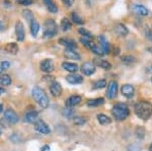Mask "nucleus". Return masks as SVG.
<instances>
[{"label": "nucleus", "mask_w": 152, "mask_h": 151, "mask_svg": "<svg viewBox=\"0 0 152 151\" xmlns=\"http://www.w3.org/2000/svg\"><path fill=\"white\" fill-rule=\"evenodd\" d=\"M64 56L67 59H72V60H80V55L77 52H75V50H67L65 51Z\"/></svg>", "instance_id": "25"}, {"label": "nucleus", "mask_w": 152, "mask_h": 151, "mask_svg": "<svg viewBox=\"0 0 152 151\" xmlns=\"http://www.w3.org/2000/svg\"><path fill=\"white\" fill-rule=\"evenodd\" d=\"M0 67H2L4 70L8 69V68L10 67V62H8V61H3V62H1V64H0Z\"/></svg>", "instance_id": "38"}, {"label": "nucleus", "mask_w": 152, "mask_h": 151, "mask_svg": "<svg viewBox=\"0 0 152 151\" xmlns=\"http://www.w3.org/2000/svg\"><path fill=\"white\" fill-rule=\"evenodd\" d=\"M78 33L81 35L83 38H87V39H91L92 38V34L90 31H88L86 28H79Z\"/></svg>", "instance_id": "34"}, {"label": "nucleus", "mask_w": 152, "mask_h": 151, "mask_svg": "<svg viewBox=\"0 0 152 151\" xmlns=\"http://www.w3.org/2000/svg\"><path fill=\"white\" fill-rule=\"evenodd\" d=\"M151 82H152V78H151Z\"/></svg>", "instance_id": "48"}, {"label": "nucleus", "mask_w": 152, "mask_h": 151, "mask_svg": "<svg viewBox=\"0 0 152 151\" xmlns=\"http://www.w3.org/2000/svg\"><path fill=\"white\" fill-rule=\"evenodd\" d=\"M54 63L52 60L50 59H46L44 61H42L41 63V70L45 73H51L54 71Z\"/></svg>", "instance_id": "12"}, {"label": "nucleus", "mask_w": 152, "mask_h": 151, "mask_svg": "<svg viewBox=\"0 0 152 151\" xmlns=\"http://www.w3.org/2000/svg\"><path fill=\"white\" fill-rule=\"evenodd\" d=\"M62 2L65 4L66 6L70 7L73 5V3H74V0H62Z\"/></svg>", "instance_id": "39"}, {"label": "nucleus", "mask_w": 152, "mask_h": 151, "mask_svg": "<svg viewBox=\"0 0 152 151\" xmlns=\"http://www.w3.org/2000/svg\"><path fill=\"white\" fill-rule=\"evenodd\" d=\"M29 28H31V34L33 36H37L39 31H40V24H39L38 21L36 19H34L33 21L29 23Z\"/></svg>", "instance_id": "24"}, {"label": "nucleus", "mask_w": 152, "mask_h": 151, "mask_svg": "<svg viewBox=\"0 0 152 151\" xmlns=\"http://www.w3.org/2000/svg\"><path fill=\"white\" fill-rule=\"evenodd\" d=\"M72 26H71L70 21L68 20L67 18H63L61 20V28H62L63 31H70Z\"/></svg>", "instance_id": "29"}, {"label": "nucleus", "mask_w": 152, "mask_h": 151, "mask_svg": "<svg viewBox=\"0 0 152 151\" xmlns=\"http://www.w3.org/2000/svg\"><path fill=\"white\" fill-rule=\"evenodd\" d=\"M146 36L149 39V40H151V41H152V34H151V31H146Z\"/></svg>", "instance_id": "41"}, {"label": "nucleus", "mask_w": 152, "mask_h": 151, "mask_svg": "<svg viewBox=\"0 0 152 151\" xmlns=\"http://www.w3.org/2000/svg\"><path fill=\"white\" fill-rule=\"evenodd\" d=\"M104 103V99L102 97H99V98H94V99H90L87 101V106L88 107H99L102 106Z\"/></svg>", "instance_id": "28"}, {"label": "nucleus", "mask_w": 152, "mask_h": 151, "mask_svg": "<svg viewBox=\"0 0 152 151\" xmlns=\"http://www.w3.org/2000/svg\"><path fill=\"white\" fill-rule=\"evenodd\" d=\"M38 117H39L38 112L29 111L24 116V120H26V122H28V123H35L37 120H39Z\"/></svg>", "instance_id": "19"}, {"label": "nucleus", "mask_w": 152, "mask_h": 151, "mask_svg": "<svg viewBox=\"0 0 152 151\" xmlns=\"http://www.w3.org/2000/svg\"><path fill=\"white\" fill-rule=\"evenodd\" d=\"M5 92V89L3 88L2 86H0V94H2V93H4Z\"/></svg>", "instance_id": "43"}, {"label": "nucleus", "mask_w": 152, "mask_h": 151, "mask_svg": "<svg viewBox=\"0 0 152 151\" xmlns=\"http://www.w3.org/2000/svg\"><path fill=\"white\" fill-rule=\"evenodd\" d=\"M97 120H99V124H102V125H109V124L112 123V120L110 119V117L104 115V114H99V115H97Z\"/></svg>", "instance_id": "27"}, {"label": "nucleus", "mask_w": 152, "mask_h": 151, "mask_svg": "<svg viewBox=\"0 0 152 151\" xmlns=\"http://www.w3.org/2000/svg\"><path fill=\"white\" fill-rule=\"evenodd\" d=\"M62 67L63 69L66 71L70 72V73H76L78 71V65L74 64V63H69V62H63L62 63Z\"/></svg>", "instance_id": "18"}, {"label": "nucleus", "mask_w": 152, "mask_h": 151, "mask_svg": "<svg viewBox=\"0 0 152 151\" xmlns=\"http://www.w3.org/2000/svg\"><path fill=\"white\" fill-rule=\"evenodd\" d=\"M33 96L35 98V101L38 103L42 108H47L49 106V98L47 94L45 93V91L39 86H35L33 88Z\"/></svg>", "instance_id": "3"}, {"label": "nucleus", "mask_w": 152, "mask_h": 151, "mask_svg": "<svg viewBox=\"0 0 152 151\" xmlns=\"http://www.w3.org/2000/svg\"><path fill=\"white\" fill-rule=\"evenodd\" d=\"M63 115L65 117H67V118H72L73 115H74V112L72 111V109H64L63 111Z\"/></svg>", "instance_id": "36"}, {"label": "nucleus", "mask_w": 152, "mask_h": 151, "mask_svg": "<svg viewBox=\"0 0 152 151\" xmlns=\"http://www.w3.org/2000/svg\"><path fill=\"white\" fill-rule=\"evenodd\" d=\"M81 71L86 76H90L95 72V65L94 62H85L81 66Z\"/></svg>", "instance_id": "7"}, {"label": "nucleus", "mask_w": 152, "mask_h": 151, "mask_svg": "<svg viewBox=\"0 0 152 151\" xmlns=\"http://www.w3.org/2000/svg\"><path fill=\"white\" fill-rule=\"evenodd\" d=\"M44 3L51 13H57L58 12V7L53 0H44Z\"/></svg>", "instance_id": "22"}, {"label": "nucleus", "mask_w": 152, "mask_h": 151, "mask_svg": "<svg viewBox=\"0 0 152 151\" xmlns=\"http://www.w3.org/2000/svg\"><path fill=\"white\" fill-rule=\"evenodd\" d=\"M71 18H72V20L74 21L76 24L84 23V19H83L81 16L78 15V13H76V12H72V13H71Z\"/></svg>", "instance_id": "31"}, {"label": "nucleus", "mask_w": 152, "mask_h": 151, "mask_svg": "<svg viewBox=\"0 0 152 151\" xmlns=\"http://www.w3.org/2000/svg\"><path fill=\"white\" fill-rule=\"evenodd\" d=\"M5 51L11 55H16L18 52V46L15 43H9L5 46Z\"/></svg>", "instance_id": "23"}, {"label": "nucleus", "mask_w": 152, "mask_h": 151, "mask_svg": "<svg viewBox=\"0 0 152 151\" xmlns=\"http://www.w3.org/2000/svg\"><path fill=\"white\" fill-rule=\"evenodd\" d=\"M94 65H96V66H99L100 68H102V69L104 70H110L112 68V65L110 62H107V61L105 60H102V59H99V58H96V59H94Z\"/></svg>", "instance_id": "20"}, {"label": "nucleus", "mask_w": 152, "mask_h": 151, "mask_svg": "<svg viewBox=\"0 0 152 151\" xmlns=\"http://www.w3.org/2000/svg\"><path fill=\"white\" fill-rule=\"evenodd\" d=\"M33 0H18V3L20 5H23V6H28V5H31L33 4Z\"/></svg>", "instance_id": "37"}, {"label": "nucleus", "mask_w": 152, "mask_h": 151, "mask_svg": "<svg viewBox=\"0 0 152 151\" xmlns=\"http://www.w3.org/2000/svg\"><path fill=\"white\" fill-rule=\"evenodd\" d=\"M5 28H6L5 23H4L3 21H0V31H5Z\"/></svg>", "instance_id": "40"}, {"label": "nucleus", "mask_w": 152, "mask_h": 151, "mask_svg": "<svg viewBox=\"0 0 152 151\" xmlns=\"http://www.w3.org/2000/svg\"><path fill=\"white\" fill-rule=\"evenodd\" d=\"M15 34L18 42H23L26 38V34H24V26L21 21H18L15 24Z\"/></svg>", "instance_id": "11"}, {"label": "nucleus", "mask_w": 152, "mask_h": 151, "mask_svg": "<svg viewBox=\"0 0 152 151\" xmlns=\"http://www.w3.org/2000/svg\"><path fill=\"white\" fill-rule=\"evenodd\" d=\"M86 123V119L82 118V117H75L74 118V124L76 126H81Z\"/></svg>", "instance_id": "35"}, {"label": "nucleus", "mask_w": 152, "mask_h": 151, "mask_svg": "<svg viewBox=\"0 0 152 151\" xmlns=\"http://www.w3.org/2000/svg\"><path fill=\"white\" fill-rule=\"evenodd\" d=\"M117 92H118V83H117V81L113 80V81L110 82L109 86H107V98L113 99L117 96Z\"/></svg>", "instance_id": "8"}, {"label": "nucleus", "mask_w": 152, "mask_h": 151, "mask_svg": "<svg viewBox=\"0 0 152 151\" xmlns=\"http://www.w3.org/2000/svg\"><path fill=\"white\" fill-rule=\"evenodd\" d=\"M80 101H81V96H72L66 101V107H67V108H73V107L79 104Z\"/></svg>", "instance_id": "17"}, {"label": "nucleus", "mask_w": 152, "mask_h": 151, "mask_svg": "<svg viewBox=\"0 0 152 151\" xmlns=\"http://www.w3.org/2000/svg\"><path fill=\"white\" fill-rule=\"evenodd\" d=\"M59 44H61L62 46H64L65 48L69 49V50H75L77 49V44L74 40L69 38H62L59 40Z\"/></svg>", "instance_id": "10"}, {"label": "nucleus", "mask_w": 152, "mask_h": 151, "mask_svg": "<svg viewBox=\"0 0 152 151\" xmlns=\"http://www.w3.org/2000/svg\"><path fill=\"white\" fill-rule=\"evenodd\" d=\"M35 129L41 134H49L51 132L47 124L42 120H37L35 122Z\"/></svg>", "instance_id": "9"}, {"label": "nucleus", "mask_w": 152, "mask_h": 151, "mask_svg": "<svg viewBox=\"0 0 152 151\" xmlns=\"http://www.w3.org/2000/svg\"><path fill=\"white\" fill-rule=\"evenodd\" d=\"M66 80H67V82L70 84H79L83 82V77L79 74L72 73V74L68 75V76L66 77Z\"/></svg>", "instance_id": "14"}, {"label": "nucleus", "mask_w": 152, "mask_h": 151, "mask_svg": "<svg viewBox=\"0 0 152 151\" xmlns=\"http://www.w3.org/2000/svg\"><path fill=\"white\" fill-rule=\"evenodd\" d=\"M114 31H115V34H116L117 36H121V38H124V36H126L129 34L128 28H127V26H125V24H123V23H118V24H116Z\"/></svg>", "instance_id": "13"}, {"label": "nucleus", "mask_w": 152, "mask_h": 151, "mask_svg": "<svg viewBox=\"0 0 152 151\" xmlns=\"http://www.w3.org/2000/svg\"><path fill=\"white\" fill-rule=\"evenodd\" d=\"M122 62L124 63V64H127V65H132L133 63L136 62V58L133 57V56H124V57H122Z\"/></svg>", "instance_id": "30"}, {"label": "nucleus", "mask_w": 152, "mask_h": 151, "mask_svg": "<svg viewBox=\"0 0 152 151\" xmlns=\"http://www.w3.org/2000/svg\"><path fill=\"white\" fill-rule=\"evenodd\" d=\"M45 26H46V30L44 31V38L45 39L53 38L54 36L57 35V26H56L54 20H52V19L46 20Z\"/></svg>", "instance_id": "4"}, {"label": "nucleus", "mask_w": 152, "mask_h": 151, "mask_svg": "<svg viewBox=\"0 0 152 151\" xmlns=\"http://www.w3.org/2000/svg\"><path fill=\"white\" fill-rule=\"evenodd\" d=\"M2 111H3V106L0 104V113H2Z\"/></svg>", "instance_id": "44"}, {"label": "nucleus", "mask_w": 152, "mask_h": 151, "mask_svg": "<svg viewBox=\"0 0 152 151\" xmlns=\"http://www.w3.org/2000/svg\"><path fill=\"white\" fill-rule=\"evenodd\" d=\"M50 150V147H49V146H44V147H42V151H49Z\"/></svg>", "instance_id": "42"}, {"label": "nucleus", "mask_w": 152, "mask_h": 151, "mask_svg": "<svg viewBox=\"0 0 152 151\" xmlns=\"http://www.w3.org/2000/svg\"><path fill=\"white\" fill-rule=\"evenodd\" d=\"M99 46L102 48V50L104 51V54H109L110 52V44L107 43V41L105 40V38L104 36H99Z\"/></svg>", "instance_id": "21"}, {"label": "nucleus", "mask_w": 152, "mask_h": 151, "mask_svg": "<svg viewBox=\"0 0 152 151\" xmlns=\"http://www.w3.org/2000/svg\"><path fill=\"white\" fill-rule=\"evenodd\" d=\"M150 151H152V144H151V146H150Z\"/></svg>", "instance_id": "47"}, {"label": "nucleus", "mask_w": 152, "mask_h": 151, "mask_svg": "<svg viewBox=\"0 0 152 151\" xmlns=\"http://www.w3.org/2000/svg\"><path fill=\"white\" fill-rule=\"evenodd\" d=\"M3 71H4V69H3V68H2V67H0V74H1V73L3 72Z\"/></svg>", "instance_id": "45"}, {"label": "nucleus", "mask_w": 152, "mask_h": 151, "mask_svg": "<svg viewBox=\"0 0 152 151\" xmlns=\"http://www.w3.org/2000/svg\"><path fill=\"white\" fill-rule=\"evenodd\" d=\"M132 10L140 16H148L150 14L149 9L144 5H142V4H133L132 5Z\"/></svg>", "instance_id": "6"}, {"label": "nucleus", "mask_w": 152, "mask_h": 151, "mask_svg": "<svg viewBox=\"0 0 152 151\" xmlns=\"http://www.w3.org/2000/svg\"><path fill=\"white\" fill-rule=\"evenodd\" d=\"M104 86H107V81L104 79H100L97 80L94 83V89H102L104 88Z\"/></svg>", "instance_id": "33"}, {"label": "nucleus", "mask_w": 152, "mask_h": 151, "mask_svg": "<svg viewBox=\"0 0 152 151\" xmlns=\"http://www.w3.org/2000/svg\"><path fill=\"white\" fill-rule=\"evenodd\" d=\"M134 111L138 118L146 121L152 115V104L148 101H138L135 104Z\"/></svg>", "instance_id": "1"}, {"label": "nucleus", "mask_w": 152, "mask_h": 151, "mask_svg": "<svg viewBox=\"0 0 152 151\" xmlns=\"http://www.w3.org/2000/svg\"><path fill=\"white\" fill-rule=\"evenodd\" d=\"M50 91L54 96H60L62 94V86L59 82L54 81L50 85Z\"/></svg>", "instance_id": "16"}, {"label": "nucleus", "mask_w": 152, "mask_h": 151, "mask_svg": "<svg viewBox=\"0 0 152 151\" xmlns=\"http://www.w3.org/2000/svg\"><path fill=\"white\" fill-rule=\"evenodd\" d=\"M12 82L11 77L7 74H1L0 75V85L1 86H8Z\"/></svg>", "instance_id": "26"}, {"label": "nucleus", "mask_w": 152, "mask_h": 151, "mask_svg": "<svg viewBox=\"0 0 152 151\" xmlns=\"http://www.w3.org/2000/svg\"><path fill=\"white\" fill-rule=\"evenodd\" d=\"M4 120L8 124H16L18 122V115L11 109L4 112Z\"/></svg>", "instance_id": "5"}, {"label": "nucleus", "mask_w": 152, "mask_h": 151, "mask_svg": "<svg viewBox=\"0 0 152 151\" xmlns=\"http://www.w3.org/2000/svg\"><path fill=\"white\" fill-rule=\"evenodd\" d=\"M121 91L123 93L124 96L128 97V98H131L132 96H134V92H135V89H134V86L131 84H124L121 88Z\"/></svg>", "instance_id": "15"}, {"label": "nucleus", "mask_w": 152, "mask_h": 151, "mask_svg": "<svg viewBox=\"0 0 152 151\" xmlns=\"http://www.w3.org/2000/svg\"><path fill=\"white\" fill-rule=\"evenodd\" d=\"M113 116L116 118V120L118 121H123L125 119L128 118L129 114H130V109L128 108V106L125 104H117L116 106L113 108Z\"/></svg>", "instance_id": "2"}, {"label": "nucleus", "mask_w": 152, "mask_h": 151, "mask_svg": "<svg viewBox=\"0 0 152 151\" xmlns=\"http://www.w3.org/2000/svg\"><path fill=\"white\" fill-rule=\"evenodd\" d=\"M1 134H2V129L0 128V135H1Z\"/></svg>", "instance_id": "46"}, {"label": "nucleus", "mask_w": 152, "mask_h": 151, "mask_svg": "<svg viewBox=\"0 0 152 151\" xmlns=\"http://www.w3.org/2000/svg\"><path fill=\"white\" fill-rule=\"evenodd\" d=\"M23 18L28 21V23H31V21H33L34 19H35L33 12H31V10H28V9H26V10L23 11Z\"/></svg>", "instance_id": "32"}]
</instances>
